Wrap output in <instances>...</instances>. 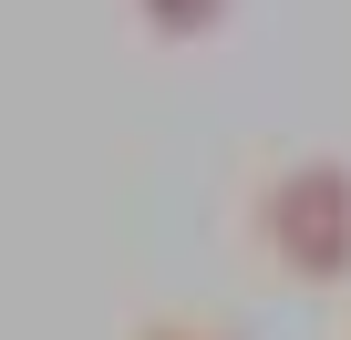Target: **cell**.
Wrapping results in <instances>:
<instances>
[{
  "mask_svg": "<svg viewBox=\"0 0 351 340\" xmlns=\"http://www.w3.org/2000/svg\"><path fill=\"white\" fill-rule=\"evenodd\" d=\"M134 340H238V330H217V319H155V330H134Z\"/></svg>",
  "mask_w": 351,
  "mask_h": 340,
  "instance_id": "obj_3",
  "label": "cell"
},
{
  "mask_svg": "<svg viewBox=\"0 0 351 340\" xmlns=\"http://www.w3.org/2000/svg\"><path fill=\"white\" fill-rule=\"evenodd\" d=\"M248 227H258V248H269L279 278L341 289V278H351V165H341V155H289L279 176L258 186Z\"/></svg>",
  "mask_w": 351,
  "mask_h": 340,
  "instance_id": "obj_1",
  "label": "cell"
},
{
  "mask_svg": "<svg viewBox=\"0 0 351 340\" xmlns=\"http://www.w3.org/2000/svg\"><path fill=\"white\" fill-rule=\"evenodd\" d=\"M228 11H238V0H134V31L186 52V42H217V31H228Z\"/></svg>",
  "mask_w": 351,
  "mask_h": 340,
  "instance_id": "obj_2",
  "label": "cell"
}]
</instances>
